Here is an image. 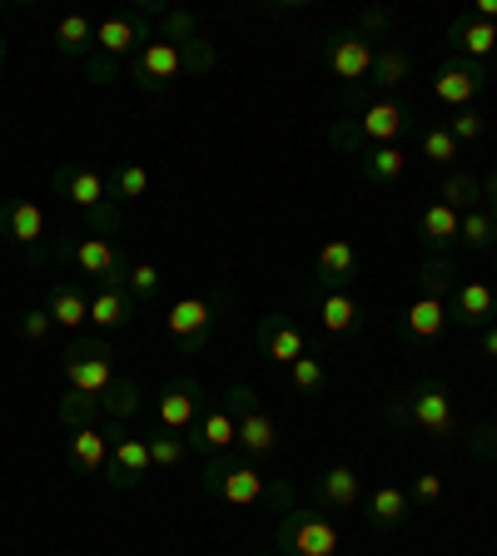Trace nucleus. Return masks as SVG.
Here are the masks:
<instances>
[{
    "label": "nucleus",
    "instance_id": "nucleus-21",
    "mask_svg": "<svg viewBox=\"0 0 497 556\" xmlns=\"http://www.w3.org/2000/svg\"><path fill=\"white\" fill-rule=\"evenodd\" d=\"M46 313L60 328H80V324H90V293H85L75 278H60V283H50Z\"/></svg>",
    "mask_w": 497,
    "mask_h": 556
},
{
    "label": "nucleus",
    "instance_id": "nucleus-4",
    "mask_svg": "<svg viewBox=\"0 0 497 556\" xmlns=\"http://www.w3.org/2000/svg\"><path fill=\"white\" fill-rule=\"evenodd\" d=\"M224 407H229L234 422H239V442H234V447H244V457H269V452L278 447V422L264 413V407H259L254 388L234 382L229 397H224Z\"/></svg>",
    "mask_w": 497,
    "mask_h": 556
},
{
    "label": "nucleus",
    "instance_id": "nucleus-44",
    "mask_svg": "<svg viewBox=\"0 0 497 556\" xmlns=\"http://www.w3.org/2000/svg\"><path fill=\"white\" fill-rule=\"evenodd\" d=\"M483 115H477V110H473V104H468V110H458V115H452L448 119V135L452 139H458V144H468V139H483Z\"/></svg>",
    "mask_w": 497,
    "mask_h": 556
},
{
    "label": "nucleus",
    "instance_id": "nucleus-16",
    "mask_svg": "<svg viewBox=\"0 0 497 556\" xmlns=\"http://www.w3.org/2000/svg\"><path fill=\"white\" fill-rule=\"evenodd\" d=\"M55 189H60V194H65L75 208H100V204H110V185H104V174L85 169V164H65V169H60V179H55Z\"/></svg>",
    "mask_w": 497,
    "mask_h": 556
},
{
    "label": "nucleus",
    "instance_id": "nucleus-8",
    "mask_svg": "<svg viewBox=\"0 0 497 556\" xmlns=\"http://www.w3.org/2000/svg\"><path fill=\"white\" fill-rule=\"evenodd\" d=\"M0 229H5V239L21 243V249H30V258L40 264L46 258V239H50V214L40 199H15V204L0 208Z\"/></svg>",
    "mask_w": 497,
    "mask_h": 556
},
{
    "label": "nucleus",
    "instance_id": "nucleus-7",
    "mask_svg": "<svg viewBox=\"0 0 497 556\" xmlns=\"http://www.w3.org/2000/svg\"><path fill=\"white\" fill-rule=\"evenodd\" d=\"M214 313H220V303H214V299H204V293H185L179 303H170V313H164V328H170V338L179 348L199 353V348L209 343Z\"/></svg>",
    "mask_w": 497,
    "mask_h": 556
},
{
    "label": "nucleus",
    "instance_id": "nucleus-18",
    "mask_svg": "<svg viewBox=\"0 0 497 556\" xmlns=\"http://www.w3.org/2000/svg\"><path fill=\"white\" fill-rule=\"evenodd\" d=\"M234 442H239V422H234V413L224 403H214V407H204L199 413V422H195V447L204 452H229Z\"/></svg>",
    "mask_w": 497,
    "mask_h": 556
},
{
    "label": "nucleus",
    "instance_id": "nucleus-50",
    "mask_svg": "<svg viewBox=\"0 0 497 556\" xmlns=\"http://www.w3.org/2000/svg\"><path fill=\"white\" fill-rule=\"evenodd\" d=\"M388 25H394V15H388V11H363V15H359V35H369V30H388Z\"/></svg>",
    "mask_w": 497,
    "mask_h": 556
},
{
    "label": "nucleus",
    "instance_id": "nucleus-40",
    "mask_svg": "<svg viewBox=\"0 0 497 556\" xmlns=\"http://www.w3.org/2000/svg\"><path fill=\"white\" fill-rule=\"evenodd\" d=\"M150 463L154 467H179L185 463V438H179V432H154L150 438Z\"/></svg>",
    "mask_w": 497,
    "mask_h": 556
},
{
    "label": "nucleus",
    "instance_id": "nucleus-11",
    "mask_svg": "<svg viewBox=\"0 0 497 556\" xmlns=\"http://www.w3.org/2000/svg\"><path fill=\"white\" fill-rule=\"evenodd\" d=\"M204 393H199V382L195 378H174L164 382V393L154 397V413H160L164 432H195L199 413H204Z\"/></svg>",
    "mask_w": 497,
    "mask_h": 556
},
{
    "label": "nucleus",
    "instance_id": "nucleus-17",
    "mask_svg": "<svg viewBox=\"0 0 497 556\" xmlns=\"http://www.w3.org/2000/svg\"><path fill=\"white\" fill-rule=\"evenodd\" d=\"M443 328H448V303H443V299L418 293V299L403 308V338H408V343H433Z\"/></svg>",
    "mask_w": 497,
    "mask_h": 556
},
{
    "label": "nucleus",
    "instance_id": "nucleus-42",
    "mask_svg": "<svg viewBox=\"0 0 497 556\" xmlns=\"http://www.w3.org/2000/svg\"><path fill=\"white\" fill-rule=\"evenodd\" d=\"M423 160L452 164V160H458V139H452L448 129H428V135H423Z\"/></svg>",
    "mask_w": 497,
    "mask_h": 556
},
{
    "label": "nucleus",
    "instance_id": "nucleus-33",
    "mask_svg": "<svg viewBox=\"0 0 497 556\" xmlns=\"http://www.w3.org/2000/svg\"><path fill=\"white\" fill-rule=\"evenodd\" d=\"M403 169H408V154L398 144H378V150L363 154V174L373 185H394V179H403Z\"/></svg>",
    "mask_w": 497,
    "mask_h": 556
},
{
    "label": "nucleus",
    "instance_id": "nucleus-15",
    "mask_svg": "<svg viewBox=\"0 0 497 556\" xmlns=\"http://www.w3.org/2000/svg\"><path fill=\"white\" fill-rule=\"evenodd\" d=\"M497 313V293L487 289L483 278H468V283H458V293L448 299V318L458 328H487V318Z\"/></svg>",
    "mask_w": 497,
    "mask_h": 556
},
{
    "label": "nucleus",
    "instance_id": "nucleus-47",
    "mask_svg": "<svg viewBox=\"0 0 497 556\" xmlns=\"http://www.w3.org/2000/svg\"><path fill=\"white\" fill-rule=\"evenodd\" d=\"M50 324H55V318H50L46 308H30V313L21 318V333L30 338V343H46V338H50Z\"/></svg>",
    "mask_w": 497,
    "mask_h": 556
},
{
    "label": "nucleus",
    "instance_id": "nucleus-27",
    "mask_svg": "<svg viewBox=\"0 0 497 556\" xmlns=\"http://www.w3.org/2000/svg\"><path fill=\"white\" fill-rule=\"evenodd\" d=\"M369 521L378 527V532H394L398 521H408V486L383 482L369 497Z\"/></svg>",
    "mask_w": 497,
    "mask_h": 556
},
{
    "label": "nucleus",
    "instance_id": "nucleus-19",
    "mask_svg": "<svg viewBox=\"0 0 497 556\" xmlns=\"http://www.w3.org/2000/svg\"><path fill=\"white\" fill-rule=\"evenodd\" d=\"M477 90H483V75H477L473 65H443L438 75H433V94H438L443 104H452V110H468V104L477 100Z\"/></svg>",
    "mask_w": 497,
    "mask_h": 556
},
{
    "label": "nucleus",
    "instance_id": "nucleus-9",
    "mask_svg": "<svg viewBox=\"0 0 497 556\" xmlns=\"http://www.w3.org/2000/svg\"><path fill=\"white\" fill-rule=\"evenodd\" d=\"M373 55H378V46H373L369 35H359V30H338V35H328V46H324L328 70H334V80H344V85L369 80Z\"/></svg>",
    "mask_w": 497,
    "mask_h": 556
},
{
    "label": "nucleus",
    "instance_id": "nucleus-48",
    "mask_svg": "<svg viewBox=\"0 0 497 556\" xmlns=\"http://www.w3.org/2000/svg\"><path fill=\"white\" fill-rule=\"evenodd\" d=\"M413 497L418 502H438L443 497V477L438 472H418L413 477Z\"/></svg>",
    "mask_w": 497,
    "mask_h": 556
},
{
    "label": "nucleus",
    "instance_id": "nucleus-3",
    "mask_svg": "<svg viewBox=\"0 0 497 556\" xmlns=\"http://www.w3.org/2000/svg\"><path fill=\"white\" fill-rule=\"evenodd\" d=\"M264 486L269 477L249 463H229L224 452H209V467H204V492H214L220 502L229 507H259L264 502Z\"/></svg>",
    "mask_w": 497,
    "mask_h": 556
},
{
    "label": "nucleus",
    "instance_id": "nucleus-29",
    "mask_svg": "<svg viewBox=\"0 0 497 556\" xmlns=\"http://www.w3.org/2000/svg\"><path fill=\"white\" fill-rule=\"evenodd\" d=\"M408 75H413V55H408V50H398V46H383L378 55H373L369 85H378V90H398Z\"/></svg>",
    "mask_w": 497,
    "mask_h": 556
},
{
    "label": "nucleus",
    "instance_id": "nucleus-28",
    "mask_svg": "<svg viewBox=\"0 0 497 556\" xmlns=\"http://www.w3.org/2000/svg\"><path fill=\"white\" fill-rule=\"evenodd\" d=\"M319 324H324V333H353V324H359V299L348 289H328L324 299H319Z\"/></svg>",
    "mask_w": 497,
    "mask_h": 556
},
{
    "label": "nucleus",
    "instance_id": "nucleus-39",
    "mask_svg": "<svg viewBox=\"0 0 497 556\" xmlns=\"http://www.w3.org/2000/svg\"><path fill=\"white\" fill-rule=\"evenodd\" d=\"M289 378H294V388H299V393H324V382H328V372H324V363L319 358H309V353H303L299 363H289Z\"/></svg>",
    "mask_w": 497,
    "mask_h": 556
},
{
    "label": "nucleus",
    "instance_id": "nucleus-32",
    "mask_svg": "<svg viewBox=\"0 0 497 556\" xmlns=\"http://www.w3.org/2000/svg\"><path fill=\"white\" fill-rule=\"evenodd\" d=\"M55 50L60 55H95V25L90 15H65V21L55 25Z\"/></svg>",
    "mask_w": 497,
    "mask_h": 556
},
{
    "label": "nucleus",
    "instance_id": "nucleus-43",
    "mask_svg": "<svg viewBox=\"0 0 497 556\" xmlns=\"http://www.w3.org/2000/svg\"><path fill=\"white\" fill-rule=\"evenodd\" d=\"M179 60H185V75H199V70H214V46H209L204 35L199 40H189V46H179Z\"/></svg>",
    "mask_w": 497,
    "mask_h": 556
},
{
    "label": "nucleus",
    "instance_id": "nucleus-54",
    "mask_svg": "<svg viewBox=\"0 0 497 556\" xmlns=\"http://www.w3.org/2000/svg\"><path fill=\"white\" fill-rule=\"evenodd\" d=\"M487 214H493V219H497V199H493V204H487Z\"/></svg>",
    "mask_w": 497,
    "mask_h": 556
},
{
    "label": "nucleus",
    "instance_id": "nucleus-52",
    "mask_svg": "<svg viewBox=\"0 0 497 556\" xmlns=\"http://www.w3.org/2000/svg\"><path fill=\"white\" fill-rule=\"evenodd\" d=\"M493 199H497V169H493V174H487V179H483V208L493 204Z\"/></svg>",
    "mask_w": 497,
    "mask_h": 556
},
{
    "label": "nucleus",
    "instance_id": "nucleus-35",
    "mask_svg": "<svg viewBox=\"0 0 497 556\" xmlns=\"http://www.w3.org/2000/svg\"><path fill=\"white\" fill-rule=\"evenodd\" d=\"M458 239H463L468 249H497V219L487 208H468L463 224H458Z\"/></svg>",
    "mask_w": 497,
    "mask_h": 556
},
{
    "label": "nucleus",
    "instance_id": "nucleus-14",
    "mask_svg": "<svg viewBox=\"0 0 497 556\" xmlns=\"http://www.w3.org/2000/svg\"><path fill=\"white\" fill-rule=\"evenodd\" d=\"M179 75H185V60H179V46H170V40H150L135 55V80L145 90H170Z\"/></svg>",
    "mask_w": 497,
    "mask_h": 556
},
{
    "label": "nucleus",
    "instance_id": "nucleus-12",
    "mask_svg": "<svg viewBox=\"0 0 497 556\" xmlns=\"http://www.w3.org/2000/svg\"><path fill=\"white\" fill-rule=\"evenodd\" d=\"M408 129V104L403 100H369L359 110V119H353V135H359V144H394L398 135Z\"/></svg>",
    "mask_w": 497,
    "mask_h": 556
},
{
    "label": "nucleus",
    "instance_id": "nucleus-10",
    "mask_svg": "<svg viewBox=\"0 0 497 556\" xmlns=\"http://www.w3.org/2000/svg\"><path fill=\"white\" fill-rule=\"evenodd\" d=\"M104 472H110V486L115 492H125V486H139L145 477L154 472L150 463V438H125L115 422V432H110V463H104Z\"/></svg>",
    "mask_w": 497,
    "mask_h": 556
},
{
    "label": "nucleus",
    "instance_id": "nucleus-46",
    "mask_svg": "<svg viewBox=\"0 0 497 556\" xmlns=\"http://www.w3.org/2000/svg\"><path fill=\"white\" fill-rule=\"evenodd\" d=\"M90 233H95V239H110V233H120V208L115 204L90 208Z\"/></svg>",
    "mask_w": 497,
    "mask_h": 556
},
{
    "label": "nucleus",
    "instance_id": "nucleus-45",
    "mask_svg": "<svg viewBox=\"0 0 497 556\" xmlns=\"http://www.w3.org/2000/svg\"><path fill=\"white\" fill-rule=\"evenodd\" d=\"M129 293H135V299H154V293H160V268L154 264H129Z\"/></svg>",
    "mask_w": 497,
    "mask_h": 556
},
{
    "label": "nucleus",
    "instance_id": "nucleus-51",
    "mask_svg": "<svg viewBox=\"0 0 497 556\" xmlns=\"http://www.w3.org/2000/svg\"><path fill=\"white\" fill-rule=\"evenodd\" d=\"M483 353L497 363V324H487V328H483Z\"/></svg>",
    "mask_w": 497,
    "mask_h": 556
},
{
    "label": "nucleus",
    "instance_id": "nucleus-49",
    "mask_svg": "<svg viewBox=\"0 0 497 556\" xmlns=\"http://www.w3.org/2000/svg\"><path fill=\"white\" fill-rule=\"evenodd\" d=\"M115 70H120V60L100 55V50L90 55V80H95V85H110V80H115Z\"/></svg>",
    "mask_w": 497,
    "mask_h": 556
},
{
    "label": "nucleus",
    "instance_id": "nucleus-5",
    "mask_svg": "<svg viewBox=\"0 0 497 556\" xmlns=\"http://www.w3.org/2000/svg\"><path fill=\"white\" fill-rule=\"evenodd\" d=\"M65 382L70 393H85V397H104L115 388V363H110V348L104 343H75L65 353Z\"/></svg>",
    "mask_w": 497,
    "mask_h": 556
},
{
    "label": "nucleus",
    "instance_id": "nucleus-38",
    "mask_svg": "<svg viewBox=\"0 0 497 556\" xmlns=\"http://www.w3.org/2000/svg\"><path fill=\"white\" fill-rule=\"evenodd\" d=\"M160 40H170V46H189V40H199V15L195 11H170L160 25Z\"/></svg>",
    "mask_w": 497,
    "mask_h": 556
},
{
    "label": "nucleus",
    "instance_id": "nucleus-22",
    "mask_svg": "<svg viewBox=\"0 0 497 556\" xmlns=\"http://www.w3.org/2000/svg\"><path fill=\"white\" fill-rule=\"evenodd\" d=\"M70 463L85 477L104 472V463H110V438H104L100 428H75L70 432Z\"/></svg>",
    "mask_w": 497,
    "mask_h": 556
},
{
    "label": "nucleus",
    "instance_id": "nucleus-2",
    "mask_svg": "<svg viewBox=\"0 0 497 556\" xmlns=\"http://www.w3.org/2000/svg\"><path fill=\"white\" fill-rule=\"evenodd\" d=\"M398 422H413V428H423L433 442H452L458 438V417H452V393L443 388V382H418L413 393H408V403L394 407Z\"/></svg>",
    "mask_w": 497,
    "mask_h": 556
},
{
    "label": "nucleus",
    "instance_id": "nucleus-36",
    "mask_svg": "<svg viewBox=\"0 0 497 556\" xmlns=\"http://www.w3.org/2000/svg\"><path fill=\"white\" fill-rule=\"evenodd\" d=\"M95 413H100V397H85V393H65V403L55 407V417L65 422L70 432H75V428H95Z\"/></svg>",
    "mask_w": 497,
    "mask_h": 556
},
{
    "label": "nucleus",
    "instance_id": "nucleus-55",
    "mask_svg": "<svg viewBox=\"0 0 497 556\" xmlns=\"http://www.w3.org/2000/svg\"><path fill=\"white\" fill-rule=\"evenodd\" d=\"M259 556H278V552H259Z\"/></svg>",
    "mask_w": 497,
    "mask_h": 556
},
{
    "label": "nucleus",
    "instance_id": "nucleus-25",
    "mask_svg": "<svg viewBox=\"0 0 497 556\" xmlns=\"http://www.w3.org/2000/svg\"><path fill=\"white\" fill-rule=\"evenodd\" d=\"M353 274H359V254H353V243L328 239L324 249H319V278H324L328 289H344V283H353Z\"/></svg>",
    "mask_w": 497,
    "mask_h": 556
},
{
    "label": "nucleus",
    "instance_id": "nucleus-37",
    "mask_svg": "<svg viewBox=\"0 0 497 556\" xmlns=\"http://www.w3.org/2000/svg\"><path fill=\"white\" fill-rule=\"evenodd\" d=\"M139 397H145V393H139V382H115V388L100 397V407L115 417V422H125V417L139 413Z\"/></svg>",
    "mask_w": 497,
    "mask_h": 556
},
{
    "label": "nucleus",
    "instance_id": "nucleus-1",
    "mask_svg": "<svg viewBox=\"0 0 497 556\" xmlns=\"http://www.w3.org/2000/svg\"><path fill=\"white\" fill-rule=\"evenodd\" d=\"M278 552L284 556H338V527L324 511H284L278 517Z\"/></svg>",
    "mask_w": 497,
    "mask_h": 556
},
{
    "label": "nucleus",
    "instance_id": "nucleus-30",
    "mask_svg": "<svg viewBox=\"0 0 497 556\" xmlns=\"http://www.w3.org/2000/svg\"><path fill=\"white\" fill-rule=\"evenodd\" d=\"M129 303H135L129 289H95L90 293V324L95 328H120L129 318Z\"/></svg>",
    "mask_w": 497,
    "mask_h": 556
},
{
    "label": "nucleus",
    "instance_id": "nucleus-53",
    "mask_svg": "<svg viewBox=\"0 0 497 556\" xmlns=\"http://www.w3.org/2000/svg\"><path fill=\"white\" fill-rule=\"evenodd\" d=\"M0 70H5V40H0Z\"/></svg>",
    "mask_w": 497,
    "mask_h": 556
},
{
    "label": "nucleus",
    "instance_id": "nucleus-41",
    "mask_svg": "<svg viewBox=\"0 0 497 556\" xmlns=\"http://www.w3.org/2000/svg\"><path fill=\"white\" fill-rule=\"evenodd\" d=\"M115 194L120 199H145L150 194V169H145V164H125V169L115 174Z\"/></svg>",
    "mask_w": 497,
    "mask_h": 556
},
{
    "label": "nucleus",
    "instance_id": "nucleus-6",
    "mask_svg": "<svg viewBox=\"0 0 497 556\" xmlns=\"http://www.w3.org/2000/svg\"><path fill=\"white\" fill-rule=\"evenodd\" d=\"M70 258H75V268H80L85 278H95L100 289H129V264L120 258L115 239H95V233H85V239L70 243Z\"/></svg>",
    "mask_w": 497,
    "mask_h": 556
},
{
    "label": "nucleus",
    "instance_id": "nucleus-23",
    "mask_svg": "<svg viewBox=\"0 0 497 556\" xmlns=\"http://www.w3.org/2000/svg\"><path fill=\"white\" fill-rule=\"evenodd\" d=\"M359 472L353 467H328L319 482H313V497L319 502H328L334 511H348V507H359Z\"/></svg>",
    "mask_w": 497,
    "mask_h": 556
},
{
    "label": "nucleus",
    "instance_id": "nucleus-31",
    "mask_svg": "<svg viewBox=\"0 0 497 556\" xmlns=\"http://www.w3.org/2000/svg\"><path fill=\"white\" fill-rule=\"evenodd\" d=\"M438 204L458 208V214H468V208H483V179H477V174H468V169H448Z\"/></svg>",
    "mask_w": 497,
    "mask_h": 556
},
{
    "label": "nucleus",
    "instance_id": "nucleus-26",
    "mask_svg": "<svg viewBox=\"0 0 497 556\" xmlns=\"http://www.w3.org/2000/svg\"><path fill=\"white\" fill-rule=\"evenodd\" d=\"M448 35L458 40V50H463L468 60H487L497 50V25L477 21V15H468V21H452Z\"/></svg>",
    "mask_w": 497,
    "mask_h": 556
},
{
    "label": "nucleus",
    "instance_id": "nucleus-13",
    "mask_svg": "<svg viewBox=\"0 0 497 556\" xmlns=\"http://www.w3.org/2000/svg\"><path fill=\"white\" fill-rule=\"evenodd\" d=\"M150 46V25L145 15H104L95 21V50L110 60H129V50H145Z\"/></svg>",
    "mask_w": 497,
    "mask_h": 556
},
{
    "label": "nucleus",
    "instance_id": "nucleus-34",
    "mask_svg": "<svg viewBox=\"0 0 497 556\" xmlns=\"http://www.w3.org/2000/svg\"><path fill=\"white\" fill-rule=\"evenodd\" d=\"M418 283H423V293H428V299H443V303H448L452 293H458V268H452V258L433 254L428 264L418 268Z\"/></svg>",
    "mask_w": 497,
    "mask_h": 556
},
{
    "label": "nucleus",
    "instance_id": "nucleus-20",
    "mask_svg": "<svg viewBox=\"0 0 497 556\" xmlns=\"http://www.w3.org/2000/svg\"><path fill=\"white\" fill-rule=\"evenodd\" d=\"M259 343H264V353L274 363H284V368L303 358V333L289 324V318H284V313H269L264 324H259Z\"/></svg>",
    "mask_w": 497,
    "mask_h": 556
},
{
    "label": "nucleus",
    "instance_id": "nucleus-24",
    "mask_svg": "<svg viewBox=\"0 0 497 556\" xmlns=\"http://www.w3.org/2000/svg\"><path fill=\"white\" fill-rule=\"evenodd\" d=\"M458 224H463V214L448 204H428L423 208V219H418V229H423V239H428L433 254L448 258V249L458 243Z\"/></svg>",
    "mask_w": 497,
    "mask_h": 556
}]
</instances>
